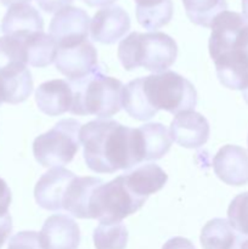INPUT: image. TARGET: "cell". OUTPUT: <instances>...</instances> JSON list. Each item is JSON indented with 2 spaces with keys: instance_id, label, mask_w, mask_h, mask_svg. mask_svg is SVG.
Wrapping results in <instances>:
<instances>
[{
  "instance_id": "1",
  "label": "cell",
  "mask_w": 248,
  "mask_h": 249,
  "mask_svg": "<svg viewBox=\"0 0 248 249\" xmlns=\"http://www.w3.org/2000/svg\"><path fill=\"white\" fill-rule=\"evenodd\" d=\"M88 168L99 174L130 169L143 162L138 128H129L112 119H95L79 133Z\"/></svg>"
},
{
  "instance_id": "2",
  "label": "cell",
  "mask_w": 248,
  "mask_h": 249,
  "mask_svg": "<svg viewBox=\"0 0 248 249\" xmlns=\"http://www.w3.org/2000/svg\"><path fill=\"white\" fill-rule=\"evenodd\" d=\"M209 53L218 79L231 90L248 88V19L233 11H224L212 23Z\"/></svg>"
},
{
  "instance_id": "3",
  "label": "cell",
  "mask_w": 248,
  "mask_h": 249,
  "mask_svg": "<svg viewBox=\"0 0 248 249\" xmlns=\"http://www.w3.org/2000/svg\"><path fill=\"white\" fill-rule=\"evenodd\" d=\"M177 57V43L162 32H133L118 46V58L126 71L143 67L153 73H162L175 62Z\"/></svg>"
},
{
  "instance_id": "4",
  "label": "cell",
  "mask_w": 248,
  "mask_h": 249,
  "mask_svg": "<svg viewBox=\"0 0 248 249\" xmlns=\"http://www.w3.org/2000/svg\"><path fill=\"white\" fill-rule=\"evenodd\" d=\"M71 85L73 89V104L70 112L72 114H91L108 118L123 108L122 92L124 85L121 80L105 74L100 66L89 75L72 82Z\"/></svg>"
},
{
  "instance_id": "5",
  "label": "cell",
  "mask_w": 248,
  "mask_h": 249,
  "mask_svg": "<svg viewBox=\"0 0 248 249\" xmlns=\"http://www.w3.org/2000/svg\"><path fill=\"white\" fill-rule=\"evenodd\" d=\"M143 94L156 111H167L172 114L194 111L197 105V91L192 83L173 71L153 73L141 77Z\"/></svg>"
},
{
  "instance_id": "6",
  "label": "cell",
  "mask_w": 248,
  "mask_h": 249,
  "mask_svg": "<svg viewBox=\"0 0 248 249\" xmlns=\"http://www.w3.org/2000/svg\"><path fill=\"white\" fill-rule=\"evenodd\" d=\"M147 199L138 197L125 184L123 175L95 189L89 204L90 219L102 224L122 223L124 218L136 213Z\"/></svg>"
},
{
  "instance_id": "7",
  "label": "cell",
  "mask_w": 248,
  "mask_h": 249,
  "mask_svg": "<svg viewBox=\"0 0 248 249\" xmlns=\"http://www.w3.org/2000/svg\"><path fill=\"white\" fill-rule=\"evenodd\" d=\"M80 123L77 119H61L46 133L36 136L33 155L43 167H61L72 162L80 147Z\"/></svg>"
},
{
  "instance_id": "8",
  "label": "cell",
  "mask_w": 248,
  "mask_h": 249,
  "mask_svg": "<svg viewBox=\"0 0 248 249\" xmlns=\"http://www.w3.org/2000/svg\"><path fill=\"white\" fill-rule=\"evenodd\" d=\"M55 66L58 72L67 77L68 82L83 79L99 67L96 48L89 40L58 46Z\"/></svg>"
},
{
  "instance_id": "9",
  "label": "cell",
  "mask_w": 248,
  "mask_h": 249,
  "mask_svg": "<svg viewBox=\"0 0 248 249\" xmlns=\"http://www.w3.org/2000/svg\"><path fill=\"white\" fill-rule=\"evenodd\" d=\"M90 17L79 7L68 6L56 12L49 27L50 36L57 46H67L88 40Z\"/></svg>"
},
{
  "instance_id": "10",
  "label": "cell",
  "mask_w": 248,
  "mask_h": 249,
  "mask_svg": "<svg viewBox=\"0 0 248 249\" xmlns=\"http://www.w3.org/2000/svg\"><path fill=\"white\" fill-rule=\"evenodd\" d=\"M74 178L75 174L62 167H55L41 175L34 187V198L38 206L51 212L63 209V198Z\"/></svg>"
},
{
  "instance_id": "11",
  "label": "cell",
  "mask_w": 248,
  "mask_h": 249,
  "mask_svg": "<svg viewBox=\"0 0 248 249\" xmlns=\"http://www.w3.org/2000/svg\"><path fill=\"white\" fill-rule=\"evenodd\" d=\"M216 177L231 186L248 184V152L236 145H225L213 158Z\"/></svg>"
},
{
  "instance_id": "12",
  "label": "cell",
  "mask_w": 248,
  "mask_h": 249,
  "mask_svg": "<svg viewBox=\"0 0 248 249\" xmlns=\"http://www.w3.org/2000/svg\"><path fill=\"white\" fill-rule=\"evenodd\" d=\"M130 29V17L121 6L99 10L92 17L90 34L92 40L101 44H114Z\"/></svg>"
},
{
  "instance_id": "13",
  "label": "cell",
  "mask_w": 248,
  "mask_h": 249,
  "mask_svg": "<svg viewBox=\"0 0 248 249\" xmlns=\"http://www.w3.org/2000/svg\"><path fill=\"white\" fill-rule=\"evenodd\" d=\"M39 238L43 249H78L80 230L68 215L53 214L45 220Z\"/></svg>"
},
{
  "instance_id": "14",
  "label": "cell",
  "mask_w": 248,
  "mask_h": 249,
  "mask_svg": "<svg viewBox=\"0 0 248 249\" xmlns=\"http://www.w3.org/2000/svg\"><path fill=\"white\" fill-rule=\"evenodd\" d=\"M209 123L206 117L195 111L177 114L170 124V136L177 145L186 148H198L209 139Z\"/></svg>"
},
{
  "instance_id": "15",
  "label": "cell",
  "mask_w": 248,
  "mask_h": 249,
  "mask_svg": "<svg viewBox=\"0 0 248 249\" xmlns=\"http://www.w3.org/2000/svg\"><path fill=\"white\" fill-rule=\"evenodd\" d=\"M43 29V17L38 10L28 4L10 6L1 22L2 33L19 40H24L33 34L41 33Z\"/></svg>"
},
{
  "instance_id": "16",
  "label": "cell",
  "mask_w": 248,
  "mask_h": 249,
  "mask_svg": "<svg viewBox=\"0 0 248 249\" xmlns=\"http://www.w3.org/2000/svg\"><path fill=\"white\" fill-rule=\"evenodd\" d=\"M38 108L46 116L56 117L71 111L73 104V89L70 82L53 79L41 83L35 90Z\"/></svg>"
},
{
  "instance_id": "17",
  "label": "cell",
  "mask_w": 248,
  "mask_h": 249,
  "mask_svg": "<svg viewBox=\"0 0 248 249\" xmlns=\"http://www.w3.org/2000/svg\"><path fill=\"white\" fill-rule=\"evenodd\" d=\"M104 184L100 178L75 177L68 185L62 208L78 219H90L89 204L95 189Z\"/></svg>"
},
{
  "instance_id": "18",
  "label": "cell",
  "mask_w": 248,
  "mask_h": 249,
  "mask_svg": "<svg viewBox=\"0 0 248 249\" xmlns=\"http://www.w3.org/2000/svg\"><path fill=\"white\" fill-rule=\"evenodd\" d=\"M125 184L138 197L148 198L152 194H156L164 187L168 180V175L159 165L142 164L135 169L123 174Z\"/></svg>"
},
{
  "instance_id": "19",
  "label": "cell",
  "mask_w": 248,
  "mask_h": 249,
  "mask_svg": "<svg viewBox=\"0 0 248 249\" xmlns=\"http://www.w3.org/2000/svg\"><path fill=\"white\" fill-rule=\"evenodd\" d=\"M143 160H157L172 147L173 139L162 123H147L138 128Z\"/></svg>"
},
{
  "instance_id": "20",
  "label": "cell",
  "mask_w": 248,
  "mask_h": 249,
  "mask_svg": "<svg viewBox=\"0 0 248 249\" xmlns=\"http://www.w3.org/2000/svg\"><path fill=\"white\" fill-rule=\"evenodd\" d=\"M27 53L23 41L12 36L0 38V78L11 77L27 70Z\"/></svg>"
},
{
  "instance_id": "21",
  "label": "cell",
  "mask_w": 248,
  "mask_h": 249,
  "mask_svg": "<svg viewBox=\"0 0 248 249\" xmlns=\"http://www.w3.org/2000/svg\"><path fill=\"white\" fill-rule=\"evenodd\" d=\"M237 236L229 220L215 218L203 226L199 241L203 249H232Z\"/></svg>"
},
{
  "instance_id": "22",
  "label": "cell",
  "mask_w": 248,
  "mask_h": 249,
  "mask_svg": "<svg viewBox=\"0 0 248 249\" xmlns=\"http://www.w3.org/2000/svg\"><path fill=\"white\" fill-rule=\"evenodd\" d=\"M22 41L26 48L28 65L43 68L51 65L56 60L58 46L50 34L41 32L33 34Z\"/></svg>"
},
{
  "instance_id": "23",
  "label": "cell",
  "mask_w": 248,
  "mask_h": 249,
  "mask_svg": "<svg viewBox=\"0 0 248 249\" xmlns=\"http://www.w3.org/2000/svg\"><path fill=\"white\" fill-rule=\"evenodd\" d=\"M122 107L131 118L138 121H148L157 114V111L150 106L143 94L141 78L131 80L123 88Z\"/></svg>"
},
{
  "instance_id": "24",
  "label": "cell",
  "mask_w": 248,
  "mask_h": 249,
  "mask_svg": "<svg viewBox=\"0 0 248 249\" xmlns=\"http://www.w3.org/2000/svg\"><path fill=\"white\" fill-rule=\"evenodd\" d=\"M187 17L197 26L211 28L214 19L226 11V0H182Z\"/></svg>"
},
{
  "instance_id": "25",
  "label": "cell",
  "mask_w": 248,
  "mask_h": 249,
  "mask_svg": "<svg viewBox=\"0 0 248 249\" xmlns=\"http://www.w3.org/2000/svg\"><path fill=\"white\" fill-rule=\"evenodd\" d=\"M92 240L96 249H125L128 243V230L123 223H100L94 230Z\"/></svg>"
},
{
  "instance_id": "26",
  "label": "cell",
  "mask_w": 248,
  "mask_h": 249,
  "mask_svg": "<svg viewBox=\"0 0 248 249\" xmlns=\"http://www.w3.org/2000/svg\"><path fill=\"white\" fill-rule=\"evenodd\" d=\"M229 223L240 235L248 236V192L237 195L228 209Z\"/></svg>"
},
{
  "instance_id": "27",
  "label": "cell",
  "mask_w": 248,
  "mask_h": 249,
  "mask_svg": "<svg viewBox=\"0 0 248 249\" xmlns=\"http://www.w3.org/2000/svg\"><path fill=\"white\" fill-rule=\"evenodd\" d=\"M7 249H43L39 233L35 231H21L12 236Z\"/></svg>"
},
{
  "instance_id": "28",
  "label": "cell",
  "mask_w": 248,
  "mask_h": 249,
  "mask_svg": "<svg viewBox=\"0 0 248 249\" xmlns=\"http://www.w3.org/2000/svg\"><path fill=\"white\" fill-rule=\"evenodd\" d=\"M12 195L11 190L7 186L4 179L0 178V218L7 215L9 213V207L11 204Z\"/></svg>"
},
{
  "instance_id": "29",
  "label": "cell",
  "mask_w": 248,
  "mask_h": 249,
  "mask_svg": "<svg viewBox=\"0 0 248 249\" xmlns=\"http://www.w3.org/2000/svg\"><path fill=\"white\" fill-rule=\"evenodd\" d=\"M39 7L48 14H55L65 7H68L73 0H36Z\"/></svg>"
},
{
  "instance_id": "30",
  "label": "cell",
  "mask_w": 248,
  "mask_h": 249,
  "mask_svg": "<svg viewBox=\"0 0 248 249\" xmlns=\"http://www.w3.org/2000/svg\"><path fill=\"white\" fill-rule=\"evenodd\" d=\"M162 249H196L194 243L184 237H173L164 243Z\"/></svg>"
},
{
  "instance_id": "31",
  "label": "cell",
  "mask_w": 248,
  "mask_h": 249,
  "mask_svg": "<svg viewBox=\"0 0 248 249\" xmlns=\"http://www.w3.org/2000/svg\"><path fill=\"white\" fill-rule=\"evenodd\" d=\"M12 231V219L10 214L0 218V249L6 242Z\"/></svg>"
},
{
  "instance_id": "32",
  "label": "cell",
  "mask_w": 248,
  "mask_h": 249,
  "mask_svg": "<svg viewBox=\"0 0 248 249\" xmlns=\"http://www.w3.org/2000/svg\"><path fill=\"white\" fill-rule=\"evenodd\" d=\"M169 0H135L136 11H145V10L155 9V7L162 6Z\"/></svg>"
},
{
  "instance_id": "33",
  "label": "cell",
  "mask_w": 248,
  "mask_h": 249,
  "mask_svg": "<svg viewBox=\"0 0 248 249\" xmlns=\"http://www.w3.org/2000/svg\"><path fill=\"white\" fill-rule=\"evenodd\" d=\"M83 1L91 7H107L113 4V2H116L117 0H83Z\"/></svg>"
},
{
  "instance_id": "34",
  "label": "cell",
  "mask_w": 248,
  "mask_h": 249,
  "mask_svg": "<svg viewBox=\"0 0 248 249\" xmlns=\"http://www.w3.org/2000/svg\"><path fill=\"white\" fill-rule=\"evenodd\" d=\"M232 249H248V236L238 235Z\"/></svg>"
},
{
  "instance_id": "35",
  "label": "cell",
  "mask_w": 248,
  "mask_h": 249,
  "mask_svg": "<svg viewBox=\"0 0 248 249\" xmlns=\"http://www.w3.org/2000/svg\"><path fill=\"white\" fill-rule=\"evenodd\" d=\"M2 5L5 6H12V5H18V4H27V2L32 1V0H0Z\"/></svg>"
},
{
  "instance_id": "36",
  "label": "cell",
  "mask_w": 248,
  "mask_h": 249,
  "mask_svg": "<svg viewBox=\"0 0 248 249\" xmlns=\"http://www.w3.org/2000/svg\"><path fill=\"white\" fill-rule=\"evenodd\" d=\"M242 12L243 16L248 19V0H242Z\"/></svg>"
},
{
  "instance_id": "37",
  "label": "cell",
  "mask_w": 248,
  "mask_h": 249,
  "mask_svg": "<svg viewBox=\"0 0 248 249\" xmlns=\"http://www.w3.org/2000/svg\"><path fill=\"white\" fill-rule=\"evenodd\" d=\"M242 96H243V100L246 101V104L248 105V88L246 90H243L242 91Z\"/></svg>"
},
{
  "instance_id": "38",
  "label": "cell",
  "mask_w": 248,
  "mask_h": 249,
  "mask_svg": "<svg viewBox=\"0 0 248 249\" xmlns=\"http://www.w3.org/2000/svg\"><path fill=\"white\" fill-rule=\"evenodd\" d=\"M4 102V96H2V88H1V83H0V105Z\"/></svg>"
}]
</instances>
